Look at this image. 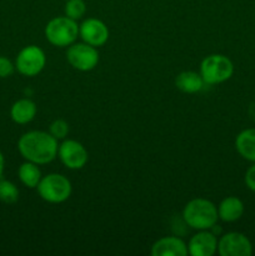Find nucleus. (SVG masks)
<instances>
[{
    "label": "nucleus",
    "mask_w": 255,
    "mask_h": 256,
    "mask_svg": "<svg viewBox=\"0 0 255 256\" xmlns=\"http://www.w3.org/2000/svg\"><path fill=\"white\" fill-rule=\"evenodd\" d=\"M36 189L42 200L52 204H60L69 199L72 195V182L64 175L52 172L42 178Z\"/></svg>",
    "instance_id": "39448f33"
},
{
    "label": "nucleus",
    "mask_w": 255,
    "mask_h": 256,
    "mask_svg": "<svg viewBox=\"0 0 255 256\" xmlns=\"http://www.w3.org/2000/svg\"><path fill=\"white\" fill-rule=\"evenodd\" d=\"M244 214V204L236 196H228L218 206L219 219L225 222H234L239 220Z\"/></svg>",
    "instance_id": "ddd939ff"
},
{
    "label": "nucleus",
    "mask_w": 255,
    "mask_h": 256,
    "mask_svg": "<svg viewBox=\"0 0 255 256\" xmlns=\"http://www.w3.org/2000/svg\"><path fill=\"white\" fill-rule=\"evenodd\" d=\"M232 62L222 54L208 55L200 64V75L205 84L214 85L226 82L232 76Z\"/></svg>",
    "instance_id": "20e7f679"
},
{
    "label": "nucleus",
    "mask_w": 255,
    "mask_h": 256,
    "mask_svg": "<svg viewBox=\"0 0 255 256\" xmlns=\"http://www.w3.org/2000/svg\"><path fill=\"white\" fill-rule=\"evenodd\" d=\"M188 250L192 256H212L218 252V239L210 230H199L190 239Z\"/></svg>",
    "instance_id": "9b49d317"
},
{
    "label": "nucleus",
    "mask_w": 255,
    "mask_h": 256,
    "mask_svg": "<svg viewBox=\"0 0 255 256\" xmlns=\"http://www.w3.org/2000/svg\"><path fill=\"white\" fill-rule=\"evenodd\" d=\"M18 149L25 160L44 165L49 164L56 158L59 145L58 140L50 132L34 130L20 136Z\"/></svg>",
    "instance_id": "f257e3e1"
},
{
    "label": "nucleus",
    "mask_w": 255,
    "mask_h": 256,
    "mask_svg": "<svg viewBox=\"0 0 255 256\" xmlns=\"http://www.w3.org/2000/svg\"><path fill=\"white\" fill-rule=\"evenodd\" d=\"M46 56L42 48L36 45H28L18 54L15 66L18 72L25 76H35L44 69Z\"/></svg>",
    "instance_id": "0eeeda50"
},
{
    "label": "nucleus",
    "mask_w": 255,
    "mask_h": 256,
    "mask_svg": "<svg viewBox=\"0 0 255 256\" xmlns=\"http://www.w3.org/2000/svg\"><path fill=\"white\" fill-rule=\"evenodd\" d=\"M204 80L202 75L195 72H182L175 78V85L178 89L186 94H194L200 92L204 86Z\"/></svg>",
    "instance_id": "dca6fc26"
},
{
    "label": "nucleus",
    "mask_w": 255,
    "mask_h": 256,
    "mask_svg": "<svg viewBox=\"0 0 255 256\" xmlns=\"http://www.w3.org/2000/svg\"><path fill=\"white\" fill-rule=\"evenodd\" d=\"M188 254V245L176 236L162 238L152 246V256H186Z\"/></svg>",
    "instance_id": "f8f14e48"
},
{
    "label": "nucleus",
    "mask_w": 255,
    "mask_h": 256,
    "mask_svg": "<svg viewBox=\"0 0 255 256\" xmlns=\"http://www.w3.org/2000/svg\"><path fill=\"white\" fill-rule=\"evenodd\" d=\"M58 155L62 164L72 170H79L86 165L89 155L84 145L76 140H65L59 145Z\"/></svg>",
    "instance_id": "1a4fd4ad"
},
{
    "label": "nucleus",
    "mask_w": 255,
    "mask_h": 256,
    "mask_svg": "<svg viewBox=\"0 0 255 256\" xmlns=\"http://www.w3.org/2000/svg\"><path fill=\"white\" fill-rule=\"evenodd\" d=\"M218 252L220 256H250L252 254V245L244 234L232 232L220 238Z\"/></svg>",
    "instance_id": "6e6552de"
},
{
    "label": "nucleus",
    "mask_w": 255,
    "mask_h": 256,
    "mask_svg": "<svg viewBox=\"0 0 255 256\" xmlns=\"http://www.w3.org/2000/svg\"><path fill=\"white\" fill-rule=\"evenodd\" d=\"M14 72V65L8 58L0 56V78H8Z\"/></svg>",
    "instance_id": "412c9836"
},
{
    "label": "nucleus",
    "mask_w": 255,
    "mask_h": 256,
    "mask_svg": "<svg viewBox=\"0 0 255 256\" xmlns=\"http://www.w3.org/2000/svg\"><path fill=\"white\" fill-rule=\"evenodd\" d=\"M79 35V25L76 20L64 16H56L45 26V38L54 46L64 48L74 44Z\"/></svg>",
    "instance_id": "7ed1b4c3"
},
{
    "label": "nucleus",
    "mask_w": 255,
    "mask_h": 256,
    "mask_svg": "<svg viewBox=\"0 0 255 256\" xmlns=\"http://www.w3.org/2000/svg\"><path fill=\"white\" fill-rule=\"evenodd\" d=\"M65 15L72 20H79L86 12V4L84 0H68L64 8Z\"/></svg>",
    "instance_id": "6ab92c4d"
},
{
    "label": "nucleus",
    "mask_w": 255,
    "mask_h": 256,
    "mask_svg": "<svg viewBox=\"0 0 255 256\" xmlns=\"http://www.w3.org/2000/svg\"><path fill=\"white\" fill-rule=\"evenodd\" d=\"M79 35L82 42L92 46H102L109 39V29L99 19L89 18L79 25Z\"/></svg>",
    "instance_id": "9d476101"
},
{
    "label": "nucleus",
    "mask_w": 255,
    "mask_h": 256,
    "mask_svg": "<svg viewBox=\"0 0 255 256\" xmlns=\"http://www.w3.org/2000/svg\"><path fill=\"white\" fill-rule=\"evenodd\" d=\"M49 132L55 138L56 140L65 139L69 132V125L65 120L62 119H56L50 124L49 126Z\"/></svg>",
    "instance_id": "aec40b11"
},
{
    "label": "nucleus",
    "mask_w": 255,
    "mask_h": 256,
    "mask_svg": "<svg viewBox=\"0 0 255 256\" xmlns=\"http://www.w3.org/2000/svg\"><path fill=\"white\" fill-rule=\"evenodd\" d=\"M18 175H19L20 182H22L26 188H30V189L36 188L38 184L40 182V180H42V172H40L38 164L28 162V160L26 162L20 165Z\"/></svg>",
    "instance_id": "f3484780"
},
{
    "label": "nucleus",
    "mask_w": 255,
    "mask_h": 256,
    "mask_svg": "<svg viewBox=\"0 0 255 256\" xmlns=\"http://www.w3.org/2000/svg\"><path fill=\"white\" fill-rule=\"evenodd\" d=\"M4 165H5L4 156H2V152H0V179L2 178V172H4Z\"/></svg>",
    "instance_id": "5701e85b"
},
{
    "label": "nucleus",
    "mask_w": 255,
    "mask_h": 256,
    "mask_svg": "<svg viewBox=\"0 0 255 256\" xmlns=\"http://www.w3.org/2000/svg\"><path fill=\"white\" fill-rule=\"evenodd\" d=\"M245 185L248 189L255 192V162L245 172Z\"/></svg>",
    "instance_id": "4be33fe9"
},
{
    "label": "nucleus",
    "mask_w": 255,
    "mask_h": 256,
    "mask_svg": "<svg viewBox=\"0 0 255 256\" xmlns=\"http://www.w3.org/2000/svg\"><path fill=\"white\" fill-rule=\"evenodd\" d=\"M66 60L74 69L90 72L99 62V52L86 42H74L68 48Z\"/></svg>",
    "instance_id": "423d86ee"
},
{
    "label": "nucleus",
    "mask_w": 255,
    "mask_h": 256,
    "mask_svg": "<svg viewBox=\"0 0 255 256\" xmlns=\"http://www.w3.org/2000/svg\"><path fill=\"white\" fill-rule=\"evenodd\" d=\"M185 224L195 230H210L216 225L219 215L214 202L202 198L192 199L182 210Z\"/></svg>",
    "instance_id": "f03ea898"
},
{
    "label": "nucleus",
    "mask_w": 255,
    "mask_h": 256,
    "mask_svg": "<svg viewBox=\"0 0 255 256\" xmlns=\"http://www.w3.org/2000/svg\"><path fill=\"white\" fill-rule=\"evenodd\" d=\"M10 115L16 124H28L36 115V104L30 99L18 100L12 106Z\"/></svg>",
    "instance_id": "2eb2a0df"
},
{
    "label": "nucleus",
    "mask_w": 255,
    "mask_h": 256,
    "mask_svg": "<svg viewBox=\"0 0 255 256\" xmlns=\"http://www.w3.org/2000/svg\"><path fill=\"white\" fill-rule=\"evenodd\" d=\"M19 199V190L16 185L9 180L0 179V202L5 204H14Z\"/></svg>",
    "instance_id": "a211bd4d"
},
{
    "label": "nucleus",
    "mask_w": 255,
    "mask_h": 256,
    "mask_svg": "<svg viewBox=\"0 0 255 256\" xmlns=\"http://www.w3.org/2000/svg\"><path fill=\"white\" fill-rule=\"evenodd\" d=\"M235 148L240 156L248 162H255V128L240 132L235 139Z\"/></svg>",
    "instance_id": "4468645a"
}]
</instances>
